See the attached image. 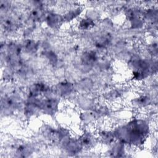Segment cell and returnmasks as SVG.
I'll return each instance as SVG.
<instances>
[{"label": "cell", "mask_w": 158, "mask_h": 158, "mask_svg": "<svg viewBox=\"0 0 158 158\" xmlns=\"http://www.w3.org/2000/svg\"><path fill=\"white\" fill-rule=\"evenodd\" d=\"M112 149L110 150V153L113 154L115 157H122L123 156L125 153V144L118 141L117 142H114L112 144Z\"/></svg>", "instance_id": "obj_7"}, {"label": "cell", "mask_w": 158, "mask_h": 158, "mask_svg": "<svg viewBox=\"0 0 158 158\" xmlns=\"http://www.w3.org/2000/svg\"><path fill=\"white\" fill-rule=\"evenodd\" d=\"M98 139L104 144L111 145L115 142L116 138L113 131L102 130L98 134Z\"/></svg>", "instance_id": "obj_4"}, {"label": "cell", "mask_w": 158, "mask_h": 158, "mask_svg": "<svg viewBox=\"0 0 158 158\" xmlns=\"http://www.w3.org/2000/svg\"><path fill=\"white\" fill-rule=\"evenodd\" d=\"M113 131L118 141L124 144L138 146L144 143L149 132V126L146 120L135 118L117 127Z\"/></svg>", "instance_id": "obj_1"}, {"label": "cell", "mask_w": 158, "mask_h": 158, "mask_svg": "<svg viewBox=\"0 0 158 158\" xmlns=\"http://www.w3.org/2000/svg\"><path fill=\"white\" fill-rule=\"evenodd\" d=\"M78 139L83 146V148H91L94 146L96 143V138L90 132L83 133L78 137Z\"/></svg>", "instance_id": "obj_5"}, {"label": "cell", "mask_w": 158, "mask_h": 158, "mask_svg": "<svg viewBox=\"0 0 158 158\" xmlns=\"http://www.w3.org/2000/svg\"><path fill=\"white\" fill-rule=\"evenodd\" d=\"M24 47L28 52H35L37 50V44L36 43L31 40H28L25 43Z\"/></svg>", "instance_id": "obj_12"}, {"label": "cell", "mask_w": 158, "mask_h": 158, "mask_svg": "<svg viewBox=\"0 0 158 158\" xmlns=\"http://www.w3.org/2000/svg\"><path fill=\"white\" fill-rule=\"evenodd\" d=\"M81 11H82V9L80 7H76L73 9H70V10L67 12L65 14H64V15H63L64 22H70L73 20L78 15H80Z\"/></svg>", "instance_id": "obj_8"}, {"label": "cell", "mask_w": 158, "mask_h": 158, "mask_svg": "<svg viewBox=\"0 0 158 158\" xmlns=\"http://www.w3.org/2000/svg\"><path fill=\"white\" fill-rule=\"evenodd\" d=\"M59 101L57 98H46L41 100V110L49 115H54L59 108Z\"/></svg>", "instance_id": "obj_2"}, {"label": "cell", "mask_w": 158, "mask_h": 158, "mask_svg": "<svg viewBox=\"0 0 158 158\" xmlns=\"http://www.w3.org/2000/svg\"><path fill=\"white\" fill-rule=\"evenodd\" d=\"M94 25L93 20L91 18L87 17L80 20L78 23V28L81 30H88Z\"/></svg>", "instance_id": "obj_10"}, {"label": "cell", "mask_w": 158, "mask_h": 158, "mask_svg": "<svg viewBox=\"0 0 158 158\" xmlns=\"http://www.w3.org/2000/svg\"><path fill=\"white\" fill-rule=\"evenodd\" d=\"M72 85L70 83L62 82L56 88V90L57 94L62 96L70 94L72 91Z\"/></svg>", "instance_id": "obj_6"}, {"label": "cell", "mask_w": 158, "mask_h": 158, "mask_svg": "<svg viewBox=\"0 0 158 158\" xmlns=\"http://www.w3.org/2000/svg\"><path fill=\"white\" fill-rule=\"evenodd\" d=\"M48 26L52 28H58L63 22V15L57 13H49L45 19Z\"/></svg>", "instance_id": "obj_3"}, {"label": "cell", "mask_w": 158, "mask_h": 158, "mask_svg": "<svg viewBox=\"0 0 158 158\" xmlns=\"http://www.w3.org/2000/svg\"><path fill=\"white\" fill-rule=\"evenodd\" d=\"M150 103V99L146 96H140L139 97L135 98L133 101V104L138 107H144L149 105Z\"/></svg>", "instance_id": "obj_9"}, {"label": "cell", "mask_w": 158, "mask_h": 158, "mask_svg": "<svg viewBox=\"0 0 158 158\" xmlns=\"http://www.w3.org/2000/svg\"><path fill=\"white\" fill-rule=\"evenodd\" d=\"M98 59L97 54L94 51H89L86 52L84 54L82 60L83 62L86 64H91L93 62H94Z\"/></svg>", "instance_id": "obj_11"}]
</instances>
